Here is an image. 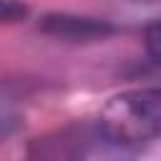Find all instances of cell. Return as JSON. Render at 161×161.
I'll list each match as a JSON object with an SVG mask.
<instances>
[{"label":"cell","mask_w":161,"mask_h":161,"mask_svg":"<svg viewBox=\"0 0 161 161\" xmlns=\"http://www.w3.org/2000/svg\"><path fill=\"white\" fill-rule=\"evenodd\" d=\"M98 131L116 146L146 143L161 136V88H136L113 96L101 108Z\"/></svg>","instance_id":"cell-1"},{"label":"cell","mask_w":161,"mask_h":161,"mask_svg":"<svg viewBox=\"0 0 161 161\" xmlns=\"http://www.w3.org/2000/svg\"><path fill=\"white\" fill-rule=\"evenodd\" d=\"M38 30L60 40L70 43H91V40H103L116 33V25L101 18H88V15H73V13H45L38 20Z\"/></svg>","instance_id":"cell-2"},{"label":"cell","mask_w":161,"mask_h":161,"mask_svg":"<svg viewBox=\"0 0 161 161\" xmlns=\"http://www.w3.org/2000/svg\"><path fill=\"white\" fill-rule=\"evenodd\" d=\"M28 13H30V8L25 3H20V0H3L0 3V18H3V23H20V20L28 18Z\"/></svg>","instance_id":"cell-3"},{"label":"cell","mask_w":161,"mask_h":161,"mask_svg":"<svg viewBox=\"0 0 161 161\" xmlns=\"http://www.w3.org/2000/svg\"><path fill=\"white\" fill-rule=\"evenodd\" d=\"M143 45H146V53H148L156 63H161V20H156V23H151V25L146 28V33H143Z\"/></svg>","instance_id":"cell-4"}]
</instances>
